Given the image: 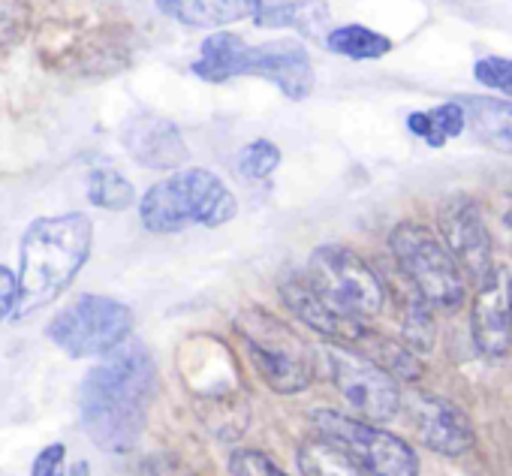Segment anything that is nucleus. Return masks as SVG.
I'll list each match as a JSON object with an SVG mask.
<instances>
[{"label": "nucleus", "instance_id": "obj_1", "mask_svg": "<svg viewBox=\"0 0 512 476\" xmlns=\"http://www.w3.org/2000/svg\"><path fill=\"white\" fill-rule=\"evenodd\" d=\"M154 353L130 338L115 353L103 356L79 383V422L88 440L112 455L133 452L148 428L157 398Z\"/></svg>", "mask_w": 512, "mask_h": 476}, {"label": "nucleus", "instance_id": "obj_2", "mask_svg": "<svg viewBox=\"0 0 512 476\" xmlns=\"http://www.w3.org/2000/svg\"><path fill=\"white\" fill-rule=\"evenodd\" d=\"M94 251V220L82 211L37 217L19 245V305L16 317H31L64 296L82 275Z\"/></svg>", "mask_w": 512, "mask_h": 476}, {"label": "nucleus", "instance_id": "obj_3", "mask_svg": "<svg viewBox=\"0 0 512 476\" xmlns=\"http://www.w3.org/2000/svg\"><path fill=\"white\" fill-rule=\"evenodd\" d=\"M193 76L211 85H223L238 76H256L281 88L290 100H308L314 91V64L299 40H272L250 46L238 34L217 31L202 40Z\"/></svg>", "mask_w": 512, "mask_h": 476}, {"label": "nucleus", "instance_id": "obj_4", "mask_svg": "<svg viewBox=\"0 0 512 476\" xmlns=\"http://www.w3.org/2000/svg\"><path fill=\"white\" fill-rule=\"evenodd\" d=\"M238 214L229 184L211 169L190 166L151 184L139 199V220L154 235L184 232L190 226H223Z\"/></svg>", "mask_w": 512, "mask_h": 476}, {"label": "nucleus", "instance_id": "obj_5", "mask_svg": "<svg viewBox=\"0 0 512 476\" xmlns=\"http://www.w3.org/2000/svg\"><path fill=\"white\" fill-rule=\"evenodd\" d=\"M232 326L253 371L272 392L299 395L311 389L317 380V347L308 344L287 320L263 308H244Z\"/></svg>", "mask_w": 512, "mask_h": 476}, {"label": "nucleus", "instance_id": "obj_6", "mask_svg": "<svg viewBox=\"0 0 512 476\" xmlns=\"http://www.w3.org/2000/svg\"><path fill=\"white\" fill-rule=\"evenodd\" d=\"M389 251L407 278L410 290L437 311H458L467 299V281L449 251L443 248L440 235H434L425 223L401 220L389 232Z\"/></svg>", "mask_w": 512, "mask_h": 476}, {"label": "nucleus", "instance_id": "obj_7", "mask_svg": "<svg viewBox=\"0 0 512 476\" xmlns=\"http://www.w3.org/2000/svg\"><path fill=\"white\" fill-rule=\"evenodd\" d=\"M133 329V308L100 293H79L46 323L49 341L70 359H103L124 347Z\"/></svg>", "mask_w": 512, "mask_h": 476}, {"label": "nucleus", "instance_id": "obj_8", "mask_svg": "<svg viewBox=\"0 0 512 476\" xmlns=\"http://www.w3.org/2000/svg\"><path fill=\"white\" fill-rule=\"evenodd\" d=\"M305 278L344 320L371 323L386 308V287L380 275L344 245H320L305 266Z\"/></svg>", "mask_w": 512, "mask_h": 476}, {"label": "nucleus", "instance_id": "obj_9", "mask_svg": "<svg viewBox=\"0 0 512 476\" xmlns=\"http://www.w3.org/2000/svg\"><path fill=\"white\" fill-rule=\"evenodd\" d=\"M311 422L320 437L347 452L368 476H419L416 449L404 437L329 407L314 410Z\"/></svg>", "mask_w": 512, "mask_h": 476}, {"label": "nucleus", "instance_id": "obj_10", "mask_svg": "<svg viewBox=\"0 0 512 476\" xmlns=\"http://www.w3.org/2000/svg\"><path fill=\"white\" fill-rule=\"evenodd\" d=\"M326 365H329L335 389L341 392L347 407L356 413V419L383 425L398 416L404 392L398 389V380H392L386 371H380L359 353L338 347V344L326 347Z\"/></svg>", "mask_w": 512, "mask_h": 476}, {"label": "nucleus", "instance_id": "obj_11", "mask_svg": "<svg viewBox=\"0 0 512 476\" xmlns=\"http://www.w3.org/2000/svg\"><path fill=\"white\" fill-rule=\"evenodd\" d=\"M437 223L440 242L461 269L464 281H473V287L482 284L497 269V257L479 202L464 193H455L440 205Z\"/></svg>", "mask_w": 512, "mask_h": 476}, {"label": "nucleus", "instance_id": "obj_12", "mask_svg": "<svg viewBox=\"0 0 512 476\" xmlns=\"http://www.w3.org/2000/svg\"><path fill=\"white\" fill-rule=\"evenodd\" d=\"M401 407L407 410V419H410V428L416 431V437L437 455L458 458L476 440L473 422L449 398L413 389V392L401 395Z\"/></svg>", "mask_w": 512, "mask_h": 476}, {"label": "nucleus", "instance_id": "obj_13", "mask_svg": "<svg viewBox=\"0 0 512 476\" xmlns=\"http://www.w3.org/2000/svg\"><path fill=\"white\" fill-rule=\"evenodd\" d=\"M470 338L479 356L491 362L512 350V275L500 263L482 284L473 287Z\"/></svg>", "mask_w": 512, "mask_h": 476}, {"label": "nucleus", "instance_id": "obj_14", "mask_svg": "<svg viewBox=\"0 0 512 476\" xmlns=\"http://www.w3.org/2000/svg\"><path fill=\"white\" fill-rule=\"evenodd\" d=\"M121 142L139 166L160 169V172H178V166H184L190 157L181 130L169 118L154 112H136L124 124Z\"/></svg>", "mask_w": 512, "mask_h": 476}, {"label": "nucleus", "instance_id": "obj_15", "mask_svg": "<svg viewBox=\"0 0 512 476\" xmlns=\"http://www.w3.org/2000/svg\"><path fill=\"white\" fill-rule=\"evenodd\" d=\"M278 293H281V302L287 305V311L305 323L311 332H317L320 338L338 344V347H350L359 332L368 326V323H353V320H344L341 314H335L317 293L314 287L308 284L305 272H287L281 281H278Z\"/></svg>", "mask_w": 512, "mask_h": 476}, {"label": "nucleus", "instance_id": "obj_16", "mask_svg": "<svg viewBox=\"0 0 512 476\" xmlns=\"http://www.w3.org/2000/svg\"><path fill=\"white\" fill-rule=\"evenodd\" d=\"M332 10L326 0H263L250 22L263 31H296L305 40H326Z\"/></svg>", "mask_w": 512, "mask_h": 476}, {"label": "nucleus", "instance_id": "obj_17", "mask_svg": "<svg viewBox=\"0 0 512 476\" xmlns=\"http://www.w3.org/2000/svg\"><path fill=\"white\" fill-rule=\"evenodd\" d=\"M154 4L166 19L184 28L220 31L226 25L253 19L260 13L263 0H154Z\"/></svg>", "mask_w": 512, "mask_h": 476}, {"label": "nucleus", "instance_id": "obj_18", "mask_svg": "<svg viewBox=\"0 0 512 476\" xmlns=\"http://www.w3.org/2000/svg\"><path fill=\"white\" fill-rule=\"evenodd\" d=\"M473 139L497 154L512 157V100L503 97H458Z\"/></svg>", "mask_w": 512, "mask_h": 476}, {"label": "nucleus", "instance_id": "obj_19", "mask_svg": "<svg viewBox=\"0 0 512 476\" xmlns=\"http://www.w3.org/2000/svg\"><path fill=\"white\" fill-rule=\"evenodd\" d=\"M347 350L359 353L362 359H368L371 365H377L380 371H386L392 380L416 383V380L422 377V362H419V356L410 353L401 341L374 332L371 326H365V329L359 332V338H356Z\"/></svg>", "mask_w": 512, "mask_h": 476}, {"label": "nucleus", "instance_id": "obj_20", "mask_svg": "<svg viewBox=\"0 0 512 476\" xmlns=\"http://www.w3.org/2000/svg\"><path fill=\"white\" fill-rule=\"evenodd\" d=\"M407 130L422 139L425 145L431 148H443L449 139L461 136L467 130V118H464V109L458 100H449V103H440L434 109H425V112H410L407 115Z\"/></svg>", "mask_w": 512, "mask_h": 476}, {"label": "nucleus", "instance_id": "obj_21", "mask_svg": "<svg viewBox=\"0 0 512 476\" xmlns=\"http://www.w3.org/2000/svg\"><path fill=\"white\" fill-rule=\"evenodd\" d=\"M296 464L302 476H368L347 452H341L326 437H305L296 449Z\"/></svg>", "mask_w": 512, "mask_h": 476}, {"label": "nucleus", "instance_id": "obj_22", "mask_svg": "<svg viewBox=\"0 0 512 476\" xmlns=\"http://www.w3.org/2000/svg\"><path fill=\"white\" fill-rule=\"evenodd\" d=\"M323 43L332 55H341L347 61H377L395 49V43L386 34L371 31L365 25H341L329 31Z\"/></svg>", "mask_w": 512, "mask_h": 476}, {"label": "nucleus", "instance_id": "obj_23", "mask_svg": "<svg viewBox=\"0 0 512 476\" xmlns=\"http://www.w3.org/2000/svg\"><path fill=\"white\" fill-rule=\"evenodd\" d=\"M88 202L103 211H124L136 202V187L118 169L100 166L88 175Z\"/></svg>", "mask_w": 512, "mask_h": 476}, {"label": "nucleus", "instance_id": "obj_24", "mask_svg": "<svg viewBox=\"0 0 512 476\" xmlns=\"http://www.w3.org/2000/svg\"><path fill=\"white\" fill-rule=\"evenodd\" d=\"M434 308H428L416 293L410 296L404 314H401V344L422 356V353H431L434 350V335H437V326H434Z\"/></svg>", "mask_w": 512, "mask_h": 476}, {"label": "nucleus", "instance_id": "obj_25", "mask_svg": "<svg viewBox=\"0 0 512 476\" xmlns=\"http://www.w3.org/2000/svg\"><path fill=\"white\" fill-rule=\"evenodd\" d=\"M281 166V148L272 139H253L238 154V172L247 181H266Z\"/></svg>", "mask_w": 512, "mask_h": 476}, {"label": "nucleus", "instance_id": "obj_26", "mask_svg": "<svg viewBox=\"0 0 512 476\" xmlns=\"http://www.w3.org/2000/svg\"><path fill=\"white\" fill-rule=\"evenodd\" d=\"M473 79L479 85L503 94L506 100H512V58H497V55L479 58L473 64Z\"/></svg>", "mask_w": 512, "mask_h": 476}, {"label": "nucleus", "instance_id": "obj_27", "mask_svg": "<svg viewBox=\"0 0 512 476\" xmlns=\"http://www.w3.org/2000/svg\"><path fill=\"white\" fill-rule=\"evenodd\" d=\"M229 473L232 476H290L272 455L260 449H235L229 455Z\"/></svg>", "mask_w": 512, "mask_h": 476}, {"label": "nucleus", "instance_id": "obj_28", "mask_svg": "<svg viewBox=\"0 0 512 476\" xmlns=\"http://www.w3.org/2000/svg\"><path fill=\"white\" fill-rule=\"evenodd\" d=\"M91 467L82 461L79 470H67V446L64 443H52L46 449H40V455L34 458L31 476H88Z\"/></svg>", "mask_w": 512, "mask_h": 476}, {"label": "nucleus", "instance_id": "obj_29", "mask_svg": "<svg viewBox=\"0 0 512 476\" xmlns=\"http://www.w3.org/2000/svg\"><path fill=\"white\" fill-rule=\"evenodd\" d=\"M28 7L25 0H0V52H7L25 31Z\"/></svg>", "mask_w": 512, "mask_h": 476}, {"label": "nucleus", "instance_id": "obj_30", "mask_svg": "<svg viewBox=\"0 0 512 476\" xmlns=\"http://www.w3.org/2000/svg\"><path fill=\"white\" fill-rule=\"evenodd\" d=\"M16 305H19V278L10 266L0 263V323L10 314H16Z\"/></svg>", "mask_w": 512, "mask_h": 476}]
</instances>
